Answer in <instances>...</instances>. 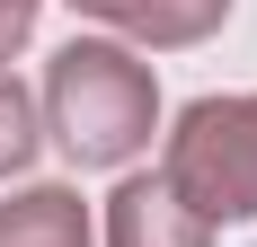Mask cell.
<instances>
[{
    "mask_svg": "<svg viewBox=\"0 0 257 247\" xmlns=\"http://www.w3.org/2000/svg\"><path fill=\"white\" fill-rule=\"evenodd\" d=\"M71 9L133 36V44H151V53H186L204 36H222V18H231V0H71Z\"/></svg>",
    "mask_w": 257,
    "mask_h": 247,
    "instance_id": "cell-3",
    "label": "cell"
},
{
    "mask_svg": "<svg viewBox=\"0 0 257 247\" xmlns=\"http://www.w3.org/2000/svg\"><path fill=\"white\" fill-rule=\"evenodd\" d=\"M36 159V98H27L18 80H0V186Z\"/></svg>",
    "mask_w": 257,
    "mask_h": 247,
    "instance_id": "cell-6",
    "label": "cell"
},
{
    "mask_svg": "<svg viewBox=\"0 0 257 247\" xmlns=\"http://www.w3.org/2000/svg\"><path fill=\"white\" fill-rule=\"evenodd\" d=\"M45 132L62 142L71 168H124L133 150H151L160 132V80L142 53L71 36L45 62Z\"/></svg>",
    "mask_w": 257,
    "mask_h": 247,
    "instance_id": "cell-1",
    "label": "cell"
},
{
    "mask_svg": "<svg viewBox=\"0 0 257 247\" xmlns=\"http://www.w3.org/2000/svg\"><path fill=\"white\" fill-rule=\"evenodd\" d=\"M36 9H45V0H0V62L36 36Z\"/></svg>",
    "mask_w": 257,
    "mask_h": 247,
    "instance_id": "cell-7",
    "label": "cell"
},
{
    "mask_svg": "<svg viewBox=\"0 0 257 247\" xmlns=\"http://www.w3.org/2000/svg\"><path fill=\"white\" fill-rule=\"evenodd\" d=\"M160 186L204 230L257 221V88L248 98H195L186 106L169 124V150H160Z\"/></svg>",
    "mask_w": 257,
    "mask_h": 247,
    "instance_id": "cell-2",
    "label": "cell"
},
{
    "mask_svg": "<svg viewBox=\"0 0 257 247\" xmlns=\"http://www.w3.org/2000/svg\"><path fill=\"white\" fill-rule=\"evenodd\" d=\"M0 247H89V203L71 186H27L0 203Z\"/></svg>",
    "mask_w": 257,
    "mask_h": 247,
    "instance_id": "cell-5",
    "label": "cell"
},
{
    "mask_svg": "<svg viewBox=\"0 0 257 247\" xmlns=\"http://www.w3.org/2000/svg\"><path fill=\"white\" fill-rule=\"evenodd\" d=\"M106 247H213V230L186 212L160 176H133L106 203Z\"/></svg>",
    "mask_w": 257,
    "mask_h": 247,
    "instance_id": "cell-4",
    "label": "cell"
}]
</instances>
